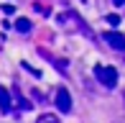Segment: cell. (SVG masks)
<instances>
[{
  "instance_id": "6da1fadb",
  "label": "cell",
  "mask_w": 125,
  "mask_h": 123,
  "mask_svg": "<svg viewBox=\"0 0 125 123\" xmlns=\"http://www.w3.org/2000/svg\"><path fill=\"white\" fill-rule=\"evenodd\" d=\"M94 77H97L107 90H112V87L117 85V69H115V67H102V64H97V67H94Z\"/></svg>"
},
{
  "instance_id": "7a4b0ae2",
  "label": "cell",
  "mask_w": 125,
  "mask_h": 123,
  "mask_svg": "<svg viewBox=\"0 0 125 123\" xmlns=\"http://www.w3.org/2000/svg\"><path fill=\"white\" fill-rule=\"evenodd\" d=\"M56 108H59L61 113H69L72 110V95H69L66 87H59V90H56Z\"/></svg>"
},
{
  "instance_id": "3957f363",
  "label": "cell",
  "mask_w": 125,
  "mask_h": 123,
  "mask_svg": "<svg viewBox=\"0 0 125 123\" xmlns=\"http://www.w3.org/2000/svg\"><path fill=\"white\" fill-rule=\"evenodd\" d=\"M105 41H107V46L115 49V51H125V36H123V33L107 31V33H105Z\"/></svg>"
},
{
  "instance_id": "277c9868",
  "label": "cell",
  "mask_w": 125,
  "mask_h": 123,
  "mask_svg": "<svg viewBox=\"0 0 125 123\" xmlns=\"http://www.w3.org/2000/svg\"><path fill=\"white\" fill-rule=\"evenodd\" d=\"M59 23H61V26H66V28H82V23H79V15H77V13H72V10H69V13H61V15H59Z\"/></svg>"
},
{
  "instance_id": "5b68a950",
  "label": "cell",
  "mask_w": 125,
  "mask_h": 123,
  "mask_svg": "<svg viewBox=\"0 0 125 123\" xmlns=\"http://www.w3.org/2000/svg\"><path fill=\"white\" fill-rule=\"evenodd\" d=\"M0 110L3 113H10V92L0 85Z\"/></svg>"
},
{
  "instance_id": "8992f818",
  "label": "cell",
  "mask_w": 125,
  "mask_h": 123,
  "mask_svg": "<svg viewBox=\"0 0 125 123\" xmlns=\"http://www.w3.org/2000/svg\"><path fill=\"white\" fill-rule=\"evenodd\" d=\"M31 28H33V23L28 18H18V21H15V31H18V33H28Z\"/></svg>"
},
{
  "instance_id": "52a82bcc",
  "label": "cell",
  "mask_w": 125,
  "mask_h": 123,
  "mask_svg": "<svg viewBox=\"0 0 125 123\" xmlns=\"http://www.w3.org/2000/svg\"><path fill=\"white\" fill-rule=\"evenodd\" d=\"M105 21H107V23L112 26V28H117V26H120V15H115V13H110V15L105 18Z\"/></svg>"
},
{
  "instance_id": "ba28073f",
  "label": "cell",
  "mask_w": 125,
  "mask_h": 123,
  "mask_svg": "<svg viewBox=\"0 0 125 123\" xmlns=\"http://www.w3.org/2000/svg\"><path fill=\"white\" fill-rule=\"evenodd\" d=\"M38 123H59V118H56V115H41Z\"/></svg>"
},
{
  "instance_id": "9c48e42d",
  "label": "cell",
  "mask_w": 125,
  "mask_h": 123,
  "mask_svg": "<svg viewBox=\"0 0 125 123\" xmlns=\"http://www.w3.org/2000/svg\"><path fill=\"white\" fill-rule=\"evenodd\" d=\"M112 5H115V8H123V5H125V0H112Z\"/></svg>"
}]
</instances>
